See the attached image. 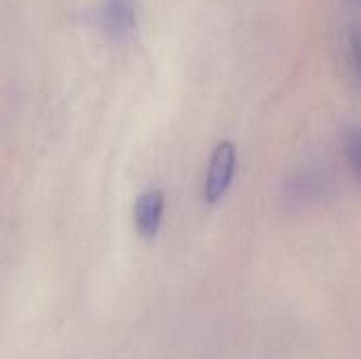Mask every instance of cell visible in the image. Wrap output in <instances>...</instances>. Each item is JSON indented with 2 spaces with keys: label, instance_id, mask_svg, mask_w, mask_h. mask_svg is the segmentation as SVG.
I'll use <instances>...</instances> for the list:
<instances>
[{
  "label": "cell",
  "instance_id": "cell-1",
  "mask_svg": "<svg viewBox=\"0 0 361 359\" xmlns=\"http://www.w3.org/2000/svg\"><path fill=\"white\" fill-rule=\"evenodd\" d=\"M235 171H237V148L233 142L224 140L214 148L209 165H207L203 193L209 205H218L226 197L235 178Z\"/></svg>",
  "mask_w": 361,
  "mask_h": 359
},
{
  "label": "cell",
  "instance_id": "cell-2",
  "mask_svg": "<svg viewBox=\"0 0 361 359\" xmlns=\"http://www.w3.org/2000/svg\"><path fill=\"white\" fill-rule=\"evenodd\" d=\"M165 212V195L161 190H146L135 199L133 220L142 239H154L161 231Z\"/></svg>",
  "mask_w": 361,
  "mask_h": 359
},
{
  "label": "cell",
  "instance_id": "cell-3",
  "mask_svg": "<svg viewBox=\"0 0 361 359\" xmlns=\"http://www.w3.org/2000/svg\"><path fill=\"white\" fill-rule=\"evenodd\" d=\"M102 17L110 36L125 38L135 25V0H104Z\"/></svg>",
  "mask_w": 361,
  "mask_h": 359
},
{
  "label": "cell",
  "instance_id": "cell-4",
  "mask_svg": "<svg viewBox=\"0 0 361 359\" xmlns=\"http://www.w3.org/2000/svg\"><path fill=\"white\" fill-rule=\"evenodd\" d=\"M324 190V184L319 178H311V176H294L292 184L286 186V199L290 201V205L294 203H309L311 199H315L319 193Z\"/></svg>",
  "mask_w": 361,
  "mask_h": 359
},
{
  "label": "cell",
  "instance_id": "cell-5",
  "mask_svg": "<svg viewBox=\"0 0 361 359\" xmlns=\"http://www.w3.org/2000/svg\"><path fill=\"white\" fill-rule=\"evenodd\" d=\"M345 152L361 184V127H349L345 131Z\"/></svg>",
  "mask_w": 361,
  "mask_h": 359
},
{
  "label": "cell",
  "instance_id": "cell-6",
  "mask_svg": "<svg viewBox=\"0 0 361 359\" xmlns=\"http://www.w3.org/2000/svg\"><path fill=\"white\" fill-rule=\"evenodd\" d=\"M349 53H351V63L361 83V30H353L349 34Z\"/></svg>",
  "mask_w": 361,
  "mask_h": 359
}]
</instances>
